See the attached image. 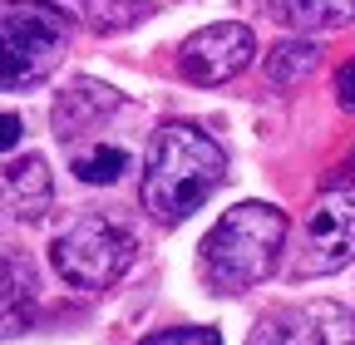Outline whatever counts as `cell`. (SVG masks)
Here are the masks:
<instances>
[{"mask_svg": "<svg viewBox=\"0 0 355 345\" xmlns=\"http://www.w3.org/2000/svg\"><path fill=\"white\" fill-rule=\"evenodd\" d=\"M257 55V39L247 25L237 20H222V25H202L198 35L183 39L178 50V69H183L188 84H222V79H237Z\"/></svg>", "mask_w": 355, "mask_h": 345, "instance_id": "cell-7", "label": "cell"}, {"mask_svg": "<svg viewBox=\"0 0 355 345\" xmlns=\"http://www.w3.org/2000/svg\"><path fill=\"white\" fill-rule=\"evenodd\" d=\"M336 99H340V109H355V60H345L336 74Z\"/></svg>", "mask_w": 355, "mask_h": 345, "instance_id": "cell-15", "label": "cell"}, {"mask_svg": "<svg viewBox=\"0 0 355 345\" xmlns=\"http://www.w3.org/2000/svg\"><path fill=\"white\" fill-rule=\"evenodd\" d=\"M0 202H6L20 222L44 218V207H50V172H44V158L30 153L20 163L0 168Z\"/></svg>", "mask_w": 355, "mask_h": 345, "instance_id": "cell-8", "label": "cell"}, {"mask_svg": "<svg viewBox=\"0 0 355 345\" xmlns=\"http://www.w3.org/2000/svg\"><path fill=\"white\" fill-rule=\"evenodd\" d=\"M316 55H321V50L306 45V39H282V45L266 55V74H272V84H282V89H286V84H296L301 74L316 69Z\"/></svg>", "mask_w": 355, "mask_h": 345, "instance_id": "cell-11", "label": "cell"}, {"mask_svg": "<svg viewBox=\"0 0 355 345\" xmlns=\"http://www.w3.org/2000/svg\"><path fill=\"white\" fill-rule=\"evenodd\" d=\"M89 15H94L99 30H119V25H128L133 15H144V10H139V0H114V6L94 0V6H89Z\"/></svg>", "mask_w": 355, "mask_h": 345, "instance_id": "cell-13", "label": "cell"}, {"mask_svg": "<svg viewBox=\"0 0 355 345\" xmlns=\"http://www.w3.org/2000/svg\"><path fill=\"white\" fill-rule=\"evenodd\" d=\"M69 45V15L50 0H0V89L40 84Z\"/></svg>", "mask_w": 355, "mask_h": 345, "instance_id": "cell-3", "label": "cell"}, {"mask_svg": "<svg viewBox=\"0 0 355 345\" xmlns=\"http://www.w3.org/2000/svg\"><path fill=\"white\" fill-rule=\"evenodd\" d=\"M222 172H227V153L217 139H207L198 123H163L144 168V207L158 222H183L207 202Z\"/></svg>", "mask_w": 355, "mask_h": 345, "instance_id": "cell-1", "label": "cell"}, {"mask_svg": "<svg viewBox=\"0 0 355 345\" xmlns=\"http://www.w3.org/2000/svg\"><path fill=\"white\" fill-rule=\"evenodd\" d=\"M139 345H222V340L207 326H183V330H158V335H148Z\"/></svg>", "mask_w": 355, "mask_h": 345, "instance_id": "cell-14", "label": "cell"}, {"mask_svg": "<svg viewBox=\"0 0 355 345\" xmlns=\"http://www.w3.org/2000/svg\"><path fill=\"white\" fill-rule=\"evenodd\" d=\"M340 183H355V153H350V163H345L340 172H331V178H326V188H331V193H336Z\"/></svg>", "mask_w": 355, "mask_h": 345, "instance_id": "cell-17", "label": "cell"}, {"mask_svg": "<svg viewBox=\"0 0 355 345\" xmlns=\"http://www.w3.org/2000/svg\"><path fill=\"white\" fill-rule=\"evenodd\" d=\"M119 104V94L109 89V84H94V79H79L74 89L55 104V134L60 139H79L89 123H94L99 114H109Z\"/></svg>", "mask_w": 355, "mask_h": 345, "instance_id": "cell-9", "label": "cell"}, {"mask_svg": "<svg viewBox=\"0 0 355 345\" xmlns=\"http://www.w3.org/2000/svg\"><path fill=\"white\" fill-rule=\"evenodd\" d=\"M128 262H133V237L104 218H79L55 237V272L79 291L114 286L128 272Z\"/></svg>", "mask_w": 355, "mask_h": 345, "instance_id": "cell-4", "label": "cell"}, {"mask_svg": "<svg viewBox=\"0 0 355 345\" xmlns=\"http://www.w3.org/2000/svg\"><path fill=\"white\" fill-rule=\"evenodd\" d=\"M123 168H128V153H123V148H114V143H109V148L99 143V148H89V153H79V158H74V172H79L84 183H114Z\"/></svg>", "mask_w": 355, "mask_h": 345, "instance_id": "cell-12", "label": "cell"}, {"mask_svg": "<svg viewBox=\"0 0 355 345\" xmlns=\"http://www.w3.org/2000/svg\"><path fill=\"white\" fill-rule=\"evenodd\" d=\"M266 10L291 30H340L355 20V0H266Z\"/></svg>", "mask_w": 355, "mask_h": 345, "instance_id": "cell-10", "label": "cell"}, {"mask_svg": "<svg viewBox=\"0 0 355 345\" xmlns=\"http://www.w3.org/2000/svg\"><path fill=\"white\" fill-rule=\"evenodd\" d=\"M282 247H286V212L272 202H242L202 237L198 272L212 291L237 296L277 272Z\"/></svg>", "mask_w": 355, "mask_h": 345, "instance_id": "cell-2", "label": "cell"}, {"mask_svg": "<svg viewBox=\"0 0 355 345\" xmlns=\"http://www.w3.org/2000/svg\"><path fill=\"white\" fill-rule=\"evenodd\" d=\"M350 256H355V197L350 193H331V197H321L306 212L301 251L291 262V276L296 281L331 276V272H340L350 262Z\"/></svg>", "mask_w": 355, "mask_h": 345, "instance_id": "cell-5", "label": "cell"}, {"mask_svg": "<svg viewBox=\"0 0 355 345\" xmlns=\"http://www.w3.org/2000/svg\"><path fill=\"white\" fill-rule=\"evenodd\" d=\"M247 345H355V311L336 301H306L261 316Z\"/></svg>", "mask_w": 355, "mask_h": 345, "instance_id": "cell-6", "label": "cell"}, {"mask_svg": "<svg viewBox=\"0 0 355 345\" xmlns=\"http://www.w3.org/2000/svg\"><path fill=\"white\" fill-rule=\"evenodd\" d=\"M20 143V118L15 114H0V153Z\"/></svg>", "mask_w": 355, "mask_h": 345, "instance_id": "cell-16", "label": "cell"}]
</instances>
